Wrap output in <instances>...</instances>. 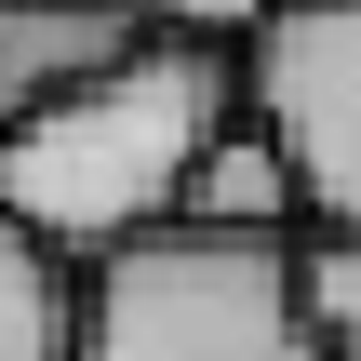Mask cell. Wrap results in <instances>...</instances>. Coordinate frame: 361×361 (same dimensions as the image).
I'll return each mask as SVG.
<instances>
[{
    "label": "cell",
    "instance_id": "cell-1",
    "mask_svg": "<svg viewBox=\"0 0 361 361\" xmlns=\"http://www.w3.org/2000/svg\"><path fill=\"white\" fill-rule=\"evenodd\" d=\"M228 121H241V40L147 27L134 54H107L67 94H40L27 121H0V214H27L40 241H67L94 268L134 228L188 214V174Z\"/></svg>",
    "mask_w": 361,
    "mask_h": 361
},
{
    "label": "cell",
    "instance_id": "cell-2",
    "mask_svg": "<svg viewBox=\"0 0 361 361\" xmlns=\"http://www.w3.org/2000/svg\"><path fill=\"white\" fill-rule=\"evenodd\" d=\"M80 361H322L308 241L161 214L80 281Z\"/></svg>",
    "mask_w": 361,
    "mask_h": 361
},
{
    "label": "cell",
    "instance_id": "cell-3",
    "mask_svg": "<svg viewBox=\"0 0 361 361\" xmlns=\"http://www.w3.org/2000/svg\"><path fill=\"white\" fill-rule=\"evenodd\" d=\"M241 107L281 134L308 228H361V0H268L241 27Z\"/></svg>",
    "mask_w": 361,
    "mask_h": 361
},
{
    "label": "cell",
    "instance_id": "cell-4",
    "mask_svg": "<svg viewBox=\"0 0 361 361\" xmlns=\"http://www.w3.org/2000/svg\"><path fill=\"white\" fill-rule=\"evenodd\" d=\"M134 40H147L134 0H0V121H27L40 94H67L80 67H107Z\"/></svg>",
    "mask_w": 361,
    "mask_h": 361
},
{
    "label": "cell",
    "instance_id": "cell-5",
    "mask_svg": "<svg viewBox=\"0 0 361 361\" xmlns=\"http://www.w3.org/2000/svg\"><path fill=\"white\" fill-rule=\"evenodd\" d=\"M80 255L40 241L27 214H0V361H80Z\"/></svg>",
    "mask_w": 361,
    "mask_h": 361
},
{
    "label": "cell",
    "instance_id": "cell-6",
    "mask_svg": "<svg viewBox=\"0 0 361 361\" xmlns=\"http://www.w3.org/2000/svg\"><path fill=\"white\" fill-rule=\"evenodd\" d=\"M188 214L201 228H295L308 214V188H295V161H281V134L241 107L214 147H201V174H188Z\"/></svg>",
    "mask_w": 361,
    "mask_h": 361
},
{
    "label": "cell",
    "instance_id": "cell-7",
    "mask_svg": "<svg viewBox=\"0 0 361 361\" xmlns=\"http://www.w3.org/2000/svg\"><path fill=\"white\" fill-rule=\"evenodd\" d=\"M308 322L322 361H361V228H308Z\"/></svg>",
    "mask_w": 361,
    "mask_h": 361
},
{
    "label": "cell",
    "instance_id": "cell-8",
    "mask_svg": "<svg viewBox=\"0 0 361 361\" xmlns=\"http://www.w3.org/2000/svg\"><path fill=\"white\" fill-rule=\"evenodd\" d=\"M134 13H147V27H201V40H241L268 0H134Z\"/></svg>",
    "mask_w": 361,
    "mask_h": 361
}]
</instances>
